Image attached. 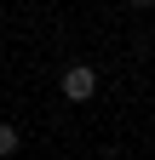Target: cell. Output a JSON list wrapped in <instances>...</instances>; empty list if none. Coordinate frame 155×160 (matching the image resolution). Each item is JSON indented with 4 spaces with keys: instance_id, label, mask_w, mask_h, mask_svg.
Listing matches in <instances>:
<instances>
[{
    "instance_id": "obj_2",
    "label": "cell",
    "mask_w": 155,
    "mask_h": 160,
    "mask_svg": "<svg viewBox=\"0 0 155 160\" xmlns=\"http://www.w3.org/2000/svg\"><path fill=\"white\" fill-rule=\"evenodd\" d=\"M17 143H23V132H17V126H6V120H0V160H6V154H17Z\"/></svg>"
},
{
    "instance_id": "obj_1",
    "label": "cell",
    "mask_w": 155,
    "mask_h": 160,
    "mask_svg": "<svg viewBox=\"0 0 155 160\" xmlns=\"http://www.w3.org/2000/svg\"><path fill=\"white\" fill-rule=\"evenodd\" d=\"M92 92H98V74H92L86 63H69L63 69V97H69V103H86Z\"/></svg>"
},
{
    "instance_id": "obj_3",
    "label": "cell",
    "mask_w": 155,
    "mask_h": 160,
    "mask_svg": "<svg viewBox=\"0 0 155 160\" xmlns=\"http://www.w3.org/2000/svg\"><path fill=\"white\" fill-rule=\"evenodd\" d=\"M132 6H138V12H144V6H149V0H132Z\"/></svg>"
}]
</instances>
